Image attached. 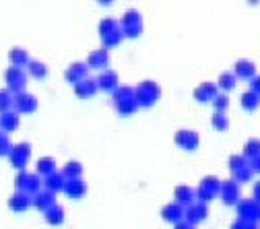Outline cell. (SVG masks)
I'll use <instances>...</instances> for the list:
<instances>
[{"mask_svg":"<svg viewBox=\"0 0 260 229\" xmlns=\"http://www.w3.org/2000/svg\"><path fill=\"white\" fill-rule=\"evenodd\" d=\"M211 104H213L215 112H223V114H225V112H227V108H230V95H227V93H219Z\"/></svg>","mask_w":260,"mask_h":229,"instance_id":"40","label":"cell"},{"mask_svg":"<svg viewBox=\"0 0 260 229\" xmlns=\"http://www.w3.org/2000/svg\"><path fill=\"white\" fill-rule=\"evenodd\" d=\"M38 110V97L27 91L15 93V112L19 114H34Z\"/></svg>","mask_w":260,"mask_h":229,"instance_id":"10","label":"cell"},{"mask_svg":"<svg viewBox=\"0 0 260 229\" xmlns=\"http://www.w3.org/2000/svg\"><path fill=\"white\" fill-rule=\"evenodd\" d=\"M62 176L67 178V180L69 178H83V166H81L79 161H69L67 166L62 168Z\"/></svg>","mask_w":260,"mask_h":229,"instance_id":"33","label":"cell"},{"mask_svg":"<svg viewBox=\"0 0 260 229\" xmlns=\"http://www.w3.org/2000/svg\"><path fill=\"white\" fill-rule=\"evenodd\" d=\"M118 27H120V23H118L116 19H110V17H106V19H102V21H100V36L104 38V36L112 34V31H116Z\"/></svg>","mask_w":260,"mask_h":229,"instance_id":"39","label":"cell"},{"mask_svg":"<svg viewBox=\"0 0 260 229\" xmlns=\"http://www.w3.org/2000/svg\"><path fill=\"white\" fill-rule=\"evenodd\" d=\"M13 151V145H11V139L7 133H3L0 130V157H9Z\"/></svg>","mask_w":260,"mask_h":229,"instance_id":"41","label":"cell"},{"mask_svg":"<svg viewBox=\"0 0 260 229\" xmlns=\"http://www.w3.org/2000/svg\"><path fill=\"white\" fill-rule=\"evenodd\" d=\"M244 225H246V221H242V219H236V221L232 223V229H244Z\"/></svg>","mask_w":260,"mask_h":229,"instance_id":"47","label":"cell"},{"mask_svg":"<svg viewBox=\"0 0 260 229\" xmlns=\"http://www.w3.org/2000/svg\"><path fill=\"white\" fill-rule=\"evenodd\" d=\"M36 168H38V174H40L42 178H46V176L58 172V170H56V161H54V157H42V159H38Z\"/></svg>","mask_w":260,"mask_h":229,"instance_id":"30","label":"cell"},{"mask_svg":"<svg viewBox=\"0 0 260 229\" xmlns=\"http://www.w3.org/2000/svg\"><path fill=\"white\" fill-rule=\"evenodd\" d=\"M5 81H7V89L11 93H21V91H25V85H27V73L19 67H9L5 71Z\"/></svg>","mask_w":260,"mask_h":229,"instance_id":"4","label":"cell"},{"mask_svg":"<svg viewBox=\"0 0 260 229\" xmlns=\"http://www.w3.org/2000/svg\"><path fill=\"white\" fill-rule=\"evenodd\" d=\"M122 34H124V38H130V40L139 38V36L143 34V23H139V25H126V27H122Z\"/></svg>","mask_w":260,"mask_h":229,"instance_id":"42","label":"cell"},{"mask_svg":"<svg viewBox=\"0 0 260 229\" xmlns=\"http://www.w3.org/2000/svg\"><path fill=\"white\" fill-rule=\"evenodd\" d=\"M211 124L217 133H225V130L230 128V118H227V114H223V112H215L211 118Z\"/></svg>","mask_w":260,"mask_h":229,"instance_id":"34","label":"cell"},{"mask_svg":"<svg viewBox=\"0 0 260 229\" xmlns=\"http://www.w3.org/2000/svg\"><path fill=\"white\" fill-rule=\"evenodd\" d=\"M19 124H21V116H19V112L11 110V112L0 114V130H3V133H7V135L15 133V130L19 128Z\"/></svg>","mask_w":260,"mask_h":229,"instance_id":"20","label":"cell"},{"mask_svg":"<svg viewBox=\"0 0 260 229\" xmlns=\"http://www.w3.org/2000/svg\"><path fill=\"white\" fill-rule=\"evenodd\" d=\"M124 40V34H122V27H118L116 31H112V34H108V36H104L102 38V44H104V48H116L120 42Z\"/></svg>","mask_w":260,"mask_h":229,"instance_id":"35","label":"cell"},{"mask_svg":"<svg viewBox=\"0 0 260 229\" xmlns=\"http://www.w3.org/2000/svg\"><path fill=\"white\" fill-rule=\"evenodd\" d=\"M258 3H260V0H248V5H250V7H256Z\"/></svg>","mask_w":260,"mask_h":229,"instance_id":"51","label":"cell"},{"mask_svg":"<svg viewBox=\"0 0 260 229\" xmlns=\"http://www.w3.org/2000/svg\"><path fill=\"white\" fill-rule=\"evenodd\" d=\"M252 176H254V172H252V168H250V161L244 163V166H240V168H236V170L232 172V180H236L238 184H246V182H250Z\"/></svg>","mask_w":260,"mask_h":229,"instance_id":"29","label":"cell"},{"mask_svg":"<svg viewBox=\"0 0 260 229\" xmlns=\"http://www.w3.org/2000/svg\"><path fill=\"white\" fill-rule=\"evenodd\" d=\"M15 186H17V190H21V192H27V194H38L40 190H42V186H44V180H42V176L40 174H29V172H19L17 174V178H15Z\"/></svg>","mask_w":260,"mask_h":229,"instance_id":"3","label":"cell"},{"mask_svg":"<svg viewBox=\"0 0 260 229\" xmlns=\"http://www.w3.org/2000/svg\"><path fill=\"white\" fill-rule=\"evenodd\" d=\"M244 229H258V225H256V223H252V221H246Z\"/></svg>","mask_w":260,"mask_h":229,"instance_id":"49","label":"cell"},{"mask_svg":"<svg viewBox=\"0 0 260 229\" xmlns=\"http://www.w3.org/2000/svg\"><path fill=\"white\" fill-rule=\"evenodd\" d=\"M174 199H176L178 205L188 207V205H192V203H197V190H192V188L186 186V184H180V186L174 188Z\"/></svg>","mask_w":260,"mask_h":229,"instance_id":"19","label":"cell"},{"mask_svg":"<svg viewBox=\"0 0 260 229\" xmlns=\"http://www.w3.org/2000/svg\"><path fill=\"white\" fill-rule=\"evenodd\" d=\"M240 104H242V108H244L246 112H256V110L260 108V95L248 89V91L240 97Z\"/></svg>","mask_w":260,"mask_h":229,"instance_id":"25","label":"cell"},{"mask_svg":"<svg viewBox=\"0 0 260 229\" xmlns=\"http://www.w3.org/2000/svg\"><path fill=\"white\" fill-rule=\"evenodd\" d=\"M97 3H100L102 7H110V5L114 3V0H97Z\"/></svg>","mask_w":260,"mask_h":229,"instance_id":"50","label":"cell"},{"mask_svg":"<svg viewBox=\"0 0 260 229\" xmlns=\"http://www.w3.org/2000/svg\"><path fill=\"white\" fill-rule=\"evenodd\" d=\"M97 91H100V87H97V81L91 79V77H87V79H83V81H79V83L75 85V95L81 97V100L93 97Z\"/></svg>","mask_w":260,"mask_h":229,"instance_id":"21","label":"cell"},{"mask_svg":"<svg viewBox=\"0 0 260 229\" xmlns=\"http://www.w3.org/2000/svg\"><path fill=\"white\" fill-rule=\"evenodd\" d=\"M174 143L180 149H184V151H197L199 149V143H201V137H199V133H194V130L182 128V130H178V133H176Z\"/></svg>","mask_w":260,"mask_h":229,"instance_id":"8","label":"cell"},{"mask_svg":"<svg viewBox=\"0 0 260 229\" xmlns=\"http://www.w3.org/2000/svg\"><path fill=\"white\" fill-rule=\"evenodd\" d=\"M9 60H11V67H19V69L27 67V64L31 62V58H29L25 48H13L9 52Z\"/></svg>","mask_w":260,"mask_h":229,"instance_id":"24","label":"cell"},{"mask_svg":"<svg viewBox=\"0 0 260 229\" xmlns=\"http://www.w3.org/2000/svg\"><path fill=\"white\" fill-rule=\"evenodd\" d=\"M250 91H254V93L260 95V75H256V77L250 79Z\"/></svg>","mask_w":260,"mask_h":229,"instance_id":"44","label":"cell"},{"mask_svg":"<svg viewBox=\"0 0 260 229\" xmlns=\"http://www.w3.org/2000/svg\"><path fill=\"white\" fill-rule=\"evenodd\" d=\"M174 229H190V225H188L186 221H180V223L174 225Z\"/></svg>","mask_w":260,"mask_h":229,"instance_id":"48","label":"cell"},{"mask_svg":"<svg viewBox=\"0 0 260 229\" xmlns=\"http://www.w3.org/2000/svg\"><path fill=\"white\" fill-rule=\"evenodd\" d=\"M161 97V87L155 81H143L135 87V100L139 108H151Z\"/></svg>","mask_w":260,"mask_h":229,"instance_id":"1","label":"cell"},{"mask_svg":"<svg viewBox=\"0 0 260 229\" xmlns=\"http://www.w3.org/2000/svg\"><path fill=\"white\" fill-rule=\"evenodd\" d=\"M89 77V67H87V62H73L71 67L64 71V79H67L71 85H77L79 81L87 79Z\"/></svg>","mask_w":260,"mask_h":229,"instance_id":"15","label":"cell"},{"mask_svg":"<svg viewBox=\"0 0 260 229\" xmlns=\"http://www.w3.org/2000/svg\"><path fill=\"white\" fill-rule=\"evenodd\" d=\"M244 163H248V159H246L244 155H232V157H230V170L234 172L236 168L244 166Z\"/></svg>","mask_w":260,"mask_h":229,"instance_id":"43","label":"cell"},{"mask_svg":"<svg viewBox=\"0 0 260 229\" xmlns=\"http://www.w3.org/2000/svg\"><path fill=\"white\" fill-rule=\"evenodd\" d=\"M252 199H254L256 203H260V182H256L254 188H252Z\"/></svg>","mask_w":260,"mask_h":229,"instance_id":"46","label":"cell"},{"mask_svg":"<svg viewBox=\"0 0 260 229\" xmlns=\"http://www.w3.org/2000/svg\"><path fill=\"white\" fill-rule=\"evenodd\" d=\"M248 161L250 159H254V157H258L260 155V139H248L246 141V145H244V153H242Z\"/></svg>","mask_w":260,"mask_h":229,"instance_id":"36","label":"cell"},{"mask_svg":"<svg viewBox=\"0 0 260 229\" xmlns=\"http://www.w3.org/2000/svg\"><path fill=\"white\" fill-rule=\"evenodd\" d=\"M207 217H209L207 203H201V201L188 205V207H186V213H184V221H186L188 225H194V227H197L199 223H203Z\"/></svg>","mask_w":260,"mask_h":229,"instance_id":"9","label":"cell"},{"mask_svg":"<svg viewBox=\"0 0 260 229\" xmlns=\"http://www.w3.org/2000/svg\"><path fill=\"white\" fill-rule=\"evenodd\" d=\"M27 73L34 77V79H46L48 77V67L40 60H31L27 64Z\"/></svg>","mask_w":260,"mask_h":229,"instance_id":"31","label":"cell"},{"mask_svg":"<svg viewBox=\"0 0 260 229\" xmlns=\"http://www.w3.org/2000/svg\"><path fill=\"white\" fill-rule=\"evenodd\" d=\"M250 168H252L254 174H260V155L254 157V159H250Z\"/></svg>","mask_w":260,"mask_h":229,"instance_id":"45","label":"cell"},{"mask_svg":"<svg viewBox=\"0 0 260 229\" xmlns=\"http://www.w3.org/2000/svg\"><path fill=\"white\" fill-rule=\"evenodd\" d=\"M238 79H244V81H250L252 77H256V64L252 62V60H246V58H242V60H236L234 62V71H232Z\"/></svg>","mask_w":260,"mask_h":229,"instance_id":"18","label":"cell"},{"mask_svg":"<svg viewBox=\"0 0 260 229\" xmlns=\"http://www.w3.org/2000/svg\"><path fill=\"white\" fill-rule=\"evenodd\" d=\"M31 157V145L29 143H19V145H13V151L9 155V161H11V166L17 168L19 172L25 170L27 166V161Z\"/></svg>","mask_w":260,"mask_h":229,"instance_id":"7","label":"cell"},{"mask_svg":"<svg viewBox=\"0 0 260 229\" xmlns=\"http://www.w3.org/2000/svg\"><path fill=\"white\" fill-rule=\"evenodd\" d=\"M15 110V93L9 89H0V114Z\"/></svg>","mask_w":260,"mask_h":229,"instance_id":"32","label":"cell"},{"mask_svg":"<svg viewBox=\"0 0 260 229\" xmlns=\"http://www.w3.org/2000/svg\"><path fill=\"white\" fill-rule=\"evenodd\" d=\"M64 182H67V178L62 176V172H54V174H50V176L44 178V188L56 194V192H62L64 190Z\"/></svg>","mask_w":260,"mask_h":229,"instance_id":"23","label":"cell"},{"mask_svg":"<svg viewBox=\"0 0 260 229\" xmlns=\"http://www.w3.org/2000/svg\"><path fill=\"white\" fill-rule=\"evenodd\" d=\"M221 201L227 205V207H236L240 201H242V192H240V184L236 180H225L221 184Z\"/></svg>","mask_w":260,"mask_h":229,"instance_id":"6","label":"cell"},{"mask_svg":"<svg viewBox=\"0 0 260 229\" xmlns=\"http://www.w3.org/2000/svg\"><path fill=\"white\" fill-rule=\"evenodd\" d=\"M9 207H11V211H15V213H23V211H27L29 207H34V196L27 194V192L17 190V192L11 196V199H9Z\"/></svg>","mask_w":260,"mask_h":229,"instance_id":"16","label":"cell"},{"mask_svg":"<svg viewBox=\"0 0 260 229\" xmlns=\"http://www.w3.org/2000/svg\"><path fill=\"white\" fill-rule=\"evenodd\" d=\"M217 95H219V87H217V83H211V81H203L197 89H194V100L201 102V104L213 102Z\"/></svg>","mask_w":260,"mask_h":229,"instance_id":"11","label":"cell"},{"mask_svg":"<svg viewBox=\"0 0 260 229\" xmlns=\"http://www.w3.org/2000/svg\"><path fill=\"white\" fill-rule=\"evenodd\" d=\"M184 213H186V207H182L174 201V203H170V205H166L164 209H161V219L176 225V223L184 221Z\"/></svg>","mask_w":260,"mask_h":229,"instance_id":"17","label":"cell"},{"mask_svg":"<svg viewBox=\"0 0 260 229\" xmlns=\"http://www.w3.org/2000/svg\"><path fill=\"white\" fill-rule=\"evenodd\" d=\"M44 219H46L50 225H62V223H64V209L56 203V205H52V207L44 213Z\"/></svg>","mask_w":260,"mask_h":229,"instance_id":"28","label":"cell"},{"mask_svg":"<svg viewBox=\"0 0 260 229\" xmlns=\"http://www.w3.org/2000/svg\"><path fill=\"white\" fill-rule=\"evenodd\" d=\"M221 180L217 176H205L197 188V201L201 203H211L213 199H217L221 192Z\"/></svg>","mask_w":260,"mask_h":229,"instance_id":"2","label":"cell"},{"mask_svg":"<svg viewBox=\"0 0 260 229\" xmlns=\"http://www.w3.org/2000/svg\"><path fill=\"white\" fill-rule=\"evenodd\" d=\"M236 85H238V77H236L234 73H221L219 79H217V87H219V91H223V93L234 91Z\"/></svg>","mask_w":260,"mask_h":229,"instance_id":"26","label":"cell"},{"mask_svg":"<svg viewBox=\"0 0 260 229\" xmlns=\"http://www.w3.org/2000/svg\"><path fill=\"white\" fill-rule=\"evenodd\" d=\"M236 213H238V219L256 223L260 221V203H256L254 199H242L236 205Z\"/></svg>","mask_w":260,"mask_h":229,"instance_id":"5","label":"cell"},{"mask_svg":"<svg viewBox=\"0 0 260 229\" xmlns=\"http://www.w3.org/2000/svg\"><path fill=\"white\" fill-rule=\"evenodd\" d=\"M116 106V112L120 114V116H133L137 110H139V104H137V100L135 97H128V100H122V102H116L114 104Z\"/></svg>","mask_w":260,"mask_h":229,"instance_id":"27","label":"cell"},{"mask_svg":"<svg viewBox=\"0 0 260 229\" xmlns=\"http://www.w3.org/2000/svg\"><path fill=\"white\" fill-rule=\"evenodd\" d=\"M128 97H135V89H133V87L120 85L116 91H112V100H114V104H116V102H122V100H128Z\"/></svg>","mask_w":260,"mask_h":229,"instance_id":"38","label":"cell"},{"mask_svg":"<svg viewBox=\"0 0 260 229\" xmlns=\"http://www.w3.org/2000/svg\"><path fill=\"white\" fill-rule=\"evenodd\" d=\"M110 64V52L108 48H100V50H93L87 56V67L89 69H97V71H106Z\"/></svg>","mask_w":260,"mask_h":229,"instance_id":"14","label":"cell"},{"mask_svg":"<svg viewBox=\"0 0 260 229\" xmlns=\"http://www.w3.org/2000/svg\"><path fill=\"white\" fill-rule=\"evenodd\" d=\"M95 81H97V87H100L102 91H108V93H112V91H116V89L120 87V77H118V73H116V71H110V69L102 71L100 77H97Z\"/></svg>","mask_w":260,"mask_h":229,"instance_id":"13","label":"cell"},{"mask_svg":"<svg viewBox=\"0 0 260 229\" xmlns=\"http://www.w3.org/2000/svg\"><path fill=\"white\" fill-rule=\"evenodd\" d=\"M190 229H197V227H194V225H190Z\"/></svg>","mask_w":260,"mask_h":229,"instance_id":"52","label":"cell"},{"mask_svg":"<svg viewBox=\"0 0 260 229\" xmlns=\"http://www.w3.org/2000/svg\"><path fill=\"white\" fill-rule=\"evenodd\" d=\"M139 23H143V17H141V13L135 11V9L126 11V13L122 15V19H120V27H126V25H139Z\"/></svg>","mask_w":260,"mask_h":229,"instance_id":"37","label":"cell"},{"mask_svg":"<svg viewBox=\"0 0 260 229\" xmlns=\"http://www.w3.org/2000/svg\"><path fill=\"white\" fill-rule=\"evenodd\" d=\"M52 205H56V194L50 190H40L38 194H34V207L42 213H46Z\"/></svg>","mask_w":260,"mask_h":229,"instance_id":"22","label":"cell"},{"mask_svg":"<svg viewBox=\"0 0 260 229\" xmlns=\"http://www.w3.org/2000/svg\"><path fill=\"white\" fill-rule=\"evenodd\" d=\"M64 194L69 196V199H83L87 194V182L83 178H69L64 182Z\"/></svg>","mask_w":260,"mask_h":229,"instance_id":"12","label":"cell"}]
</instances>
